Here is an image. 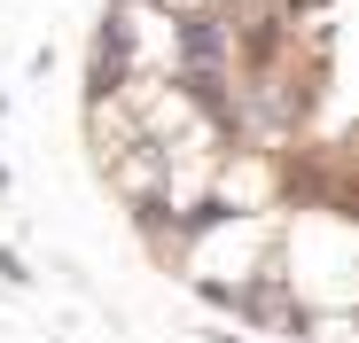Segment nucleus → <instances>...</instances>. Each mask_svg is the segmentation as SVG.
Returning a JSON list of instances; mask_svg holds the SVG:
<instances>
[{
    "label": "nucleus",
    "mask_w": 359,
    "mask_h": 343,
    "mask_svg": "<svg viewBox=\"0 0 359 343\" xmlns=\"http://www.w3.org/2000/svg\"><path fill=\"white\" fill-rule=\"evenodd\" d=\"M133 55H141V24H133L126 0H109L102 24H94V47H86V109H109L133 86Z\"/></svg>",
    "instance_id": "f257e3e1"
},
{
    "label": "nucleus",
    "mask_w": 359,
    "mask_h": 343,
    "mask_svg": "<svg viewBox=\"0 0 359 343\" xmlns=\"http://www.w3.org/2000/svg\"><path fill=\"white\" fill-rule=\"evenodd\" d=\"M172 16V63L226 71V8H164Z\"/></svg>",
    "instance_id": "f03ea898"
},
{
    "label": "nucleus",
    "mask_w": 359,
    "mask_h": 343,
    "mask_svg": "<svg viewBox=\"0 0 359 343\" xmlns=\"http://www.w3.org/2000/svg\"><path fill=\"white\" fill-rule=\"evenodd\" d=\"M0 281H8V289H32V281H39V273L24 265V250H8V242H0Z\"/></svg>",
    "instance_id": "7ed1b4c3"
},
{
    "label": "nucleus",
    "mask_w": 359,
    "mask_h": 343,
    "mask_svg": "<svg viewBox=\"0 0 359 343\" xmlns=\"http://www.w3.org/2000/svg\"><path fill=\"white\" fill-rule=\"evenodd\" d=\"M203 343H258V335H234V328H203Z\"/></svg>",
    "instance_id": "20e7f679"
},
{
    "label": "nucleus",
    "mask_w": 359,
    "mask_h": 343,
    "mask_svg": "<svg viewBox=\"0 0 359 343\" xmlns=\"http://www.w3.org/2000/svg\"><path fill=\"white\" fill-rule=\"evenodd\" d=\"M0 118H8V94H0Z\"/></svg>",
    "instance_id": "39448f33"
}]
</instances>
